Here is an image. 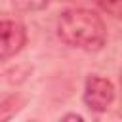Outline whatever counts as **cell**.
<instances>
[{
  "instance_id": "cell-1",
  "label": "cell",
  "mask_w": 122,
  "mask_h": 122,
  "mask_svg": "<svg viewBox=\"0 0 122 122\" xmlns=\"http://www.w3.org/2000/svg\"><path fill=\"white\" fill-rule=\"evenodd\" d=\"M57 36L72 48L84 51H99L107 42L103 19L92 10H67L57 21Z\"/></svg>"
},
{
  "instance_id": "cell-2",
  "label": "cell",
  "mask_w": 122,
  "mask_h": 122,
  "mask_svg": "<svg viewBox=\"0 0 122 122\" xmlns=\"http://www.w3.org/2000/svg\"><path fill=\"white\" fill-rule=\"evenodd\" d=\"M27 42V30L15 17L0 15V59L13 57L23 50Z\"/></svg>"
},
{
  "instance_id": "cell-3",
  "label": "cell",
  "mask_w": 122,
  "mask_h": 122,
  "mask_svg": "<svg viewBox=\"0 0 122 122\" xmlns=\"http://www.w3.org/2000/svg\"><path fill=\"white\" fill-rule=\"evenodd\" d=\"M114 101V88L112 84L97 74L88 76L86 88H84V103L93 112H105L111 103Z\"/></svg>"
},
{
  "instance_id": "cell-4",
  "label": "cell",
  "mask_w": 122,
  "mask_h": 122,
  "mask_svg": "<svg viewBox=\"0 0 122 122\" xmlns=\"http://www.w3.org/2000/svg\"><path fill=\"white\" fill-rule=\"evenodd\" d=\"M11 2L21 11H38L50 4V0H11Z\"/></svg>"
},
{
  "instance_id": "cell-5",
  "label": "cell",
  "mask_w": 122,
  "mask_h": 122,
  "mask_svg": "<svg viewBox=\"0 0 122 122\" xmlns=\"http://www.w3.org/2000/svg\"><path fill=\"white\" fill-rule=\"evenodd\" d=\"M97 4H99L101 10L107 11L109 15L122 19V0H97Z\"/></svg>"
},
{
  "instance_id": "cell-6",
  "label": "cell",
  "mask_w": 122,
  "mask_h": 122,
  "mask_svg": "<svg viewBox=\"0 0 122 122\" xmlns=\"http://www.w3.org/2000/svg\"><path fill=\"white\" fill-rule=\"evenodd\" d=\"M59 122H84V118L78 116V114H72V112H71V114H65Z\"/></svg>"
},
{
  "instance_id": "cell-7",
  "label": "cell",
  "mask_w": 122,
  "mask_h": 122,
  "mask_svg": "<svg viewBox=\"0 0 122 122\" xmlns=\"http://www.w3.org/2000/svg\"><path fill=\"white\" fill-rule=\"evenodd\" d=\"M120 86H122V76H120Z\"/></svg>"
}]
</instances>
